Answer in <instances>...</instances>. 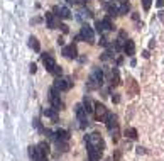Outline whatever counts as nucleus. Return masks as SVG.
<instances>
[{"label":"nucleus","instance_id":"obj_7","mask_svg":"<svg viewBox=\"0 0 164 161\" xmlns=\"http://www.w3.org/2000/svg\"><path fill=\"white\" fill-rule=\"evenodd\" d=\"M107 115H108V110H107V107L103 105V103L97 102L95 103V119H97V121H105Z\"/></svg>","mask_w":164,"mask_h":161},{"label":"nucleus","instance_id":"obj_30","mask_svg":"<svg viewBox=\"0 0 164 161\" xmlns=\"http://www.w3.org/2000/svg\"><path fill=\"white\" fill-rule=\"evenodd\" d=\"M29 70H31V73H36V71H37V66H36V65H34V63H32V65L29 66Z\"/></svg>","mask_w":164,"mask_h":161},{"label":"nucleus","instance_id":"obj_8","mask_svg":"<svg viewBox=\"0 0 164 161\" xmlns=\"http://www.w3.org/2000/svg\"><path fill=\"white\" fill-rule=\"evenodd\" d=\"M71 85H73V81L69 80V78H56V81H54V87L58 88L59 92H66V90H69L71 88Z\"/></svg>","mask_w":164,"mask_h":161},{"label":"nucleus","instance_id":"obj_20","mask_svg":"<svg viewBox=\"0 0 164 161\" xmlns=\"http://www.w3.org/2000/svg\"><path fill=\"white\" fill-rule=\"evenodd\" d=\"M129 10H130V4H129L127 0H124L120 4V7H118V15H125Z\"/></svg>","mask_w":164,"mask_h":161},{"label":"nucleus","instance_id":"obj_35","mask_svg":"<svg viewBox=\"0 0 164 161\" xmlns=\"http://www.w3.org/2000/svg\"><path fill=\"white\" fill-rule=\"evenodd\" d=\"M66 2H68V4H76L78 0H66Z\"/></svg>","mask_w":164,"mask_h":161},{"label":"nucleus","instance_id":"obj_26","mask_svg":"<svg viewBox=\"0 0 164 161\" xmlns=\"http://www.w3.org/2000/svg\"><path fill=\"white\" fill-rule=\"evenodd\" d=\"M56 144H58V148H59L61 151H68V149H69L66 141H56Z\"/></svg>","mask_w":164,"mask_h":161},{"label":"nucleus","instance_id":"obj_33","mask_svg":"<svg viewBox=\"0 0 164 161\" xmlns=\"http://www.w3.org/2000/svg\"><path fill=\"white\" fill-rule=\"evenodd\" d=\"M58 44H59V46H63V44H64V41H63V37H59V39H58Z\"/></svg>","mask_w":164,"mask_h":161},{"label":"nucleus","instance_id":"obj_14","mask_svg":"<svg viewBox=\"0 0 164 161\" xmlns=\"http://www.w3.org/2000/svg\"><path fill=\"white\" fill-rule=\"evenodd\" d=\"M86 148H88V158H90V161H100L102 151L97 149V148H91V146H86Z\"/></svg>","mask_w":164,"mask_h":161},{"label":"nucleus","instance_id":"obj_32","mask_svg":"<svg viewBox=\"0 0 164 161\" xmlns=\"http://www.w3.org/2000/svg\"><path fill=\"white\" fill-rule=\"evenodd\" d=\"M113 102H115V103H118V102H120V97H118V95H115V97H113Z\"/></svg>","mask_w":164,"mask_h":161},{"label":"nucleus","instance_id":"obj_13","mask_svg":"<svg viewBox=\"0 0 164 161\" xmlns=\"http://www.w3.org/2000/svg\"><path fill=\"white\" fill-rule=\"evenodd\" d=\"M108 81H110L112 87H117V85L120 83V77H118V70H117V68L108 71Z\"/></svg>","mask_w":164,"mask_h":161},{"label":"nucleus","instance_id":"obj_25","mask_svg":"<svg viewBox=\"0 0 164 161\" xmlns=\"http://www.w3.org/2000/svg\"><path fill=\"white\" fill-rule=\"evenodd\" d=\"M95 27H97V31H98L100 34L105 32V26H103V21H95Z\"/></svg>","mask_w":164,"mask_h":161},{"label":"nucleus","instance_id":"obj_6","mask_svg":"<svg viewBox=\"0 0 164 161\" xmlns=\"http://www.w3.org/2000/svg\"><path fill=\"white\" fill-rule=\"evenodd\" d=\"M41 58H42V65H44V68H46L49 73H53V71H54V68L58 66V65H56L54 56H53V54H46V53H44Z\"/></svg>","mask_w":164,"mask_h":161},{"label":"nucleus","instance_id":"obj_5","mask_svg":"<svg viewBox=\"0 0 164 161\" xmlns=\"http://www.w3.org/2000/svg\"><path fill=\"white\" fill-rule=\"evenodd\" d=\"M49 100H51V103H53V107L54 109H61V105H63V102H61V99H59V90L56 87H51L49 88Z\"/></svg>","mask_w":164,"mask_h":161},{"label":"nucleus","instance_id":"obj_22","mask_svg":"<svg viewBox=\"0 0 164 161\" xmlns=\"http://www.w3.org/2000/svg\"><path fill=\"white\" fill-rule=\"evenodd\" d=\"M107 10H108V15H118V7L115 4H107L105 5Z\"/></svg>","mask_w":164,"mask_h":161},{"label":"nucleus","instance_id":"obj_17","mask_svg":"<svg viewBox=\"0 0 164 161\" xmlns=\"http://www.w3.org/2000/svg\"><path fill=\"white\" fill-rule=\"evenodd\" d=\"M42 114L46 115V117H49L53 122H56L59 119V115H58V109H54V107H51V109H44L42 110Z\"/></svg>","mask_w":164,"mask_h":161},{"label":"nucleus","instance_id":"obj_12","mask_svg":"<svg viewBox=\"0 0 164 161\" xmlns=\"http://www.w3.org/2000/svg\"><path fill=\"white\" fill-rule=\"evenodd\" d=\"M139 90H140V88H139L137 81H135L134 78H129V80H127V92H129V95H130V97L137 95Z\"/></svg>","mask_w":164,"mask_h":161},{"label":"nucleus","instance_id":"obj_9","mask_svg":"<svg viewBox=\"0 0 164 161\" xmlns=\"http://www.w3.org/2000/svg\"><path fill=\"white\" fill-rule=\"evenodd\" d=\"M63 54L69 59H75L78 58V49H76V43H71L69 46H64L63 48Z\"/></svg>","mask_w":164,"mask_h":161},{"label":"nucleus","instance_id":"obj_16","mask_svg":"<svg viewBox=\"0 0 164 161\" xmlns=\"http://www.w3.org/2000/svg\"><path fill=\"white\" fill-rule=\"evenodd\" d=\"M124 53L127 56H130V58H134V54H135V44H134V41L127 39V43H125V46H124Z\"/></svg>","mask_w":164,"mask_h":161},{"label":"nucleus","instance_id":"obj_24","mask_svg":"<svg viewBox=\"0 0 164 161\" xmlns=\"http://www.w3.org/2000/svg\"><path fill=\"white\" fill-rule=\"evenodd\" d=\"M103 26H105V32H107V31H113V29H115L113 24H112V21H110V17L103 19Z\"/></svg>","mask_w":164,"mask_h":161},{"label":"nucleus","instance_id":"obj_29","mask_svg":"<svg viewBox=\"0 0 164 161\" xmlns=\"http://www.w3.org/2000/svg\"><path fill=\"white\" fill-rule=\"evenodd\" d=\"M59 27H61V31H63V32H64V34H66V32H68V31H69L66 24H59Z\"/></svg>","mask_w":164,"mask_h":161},{"label":"nucleus","instance_id":"obj_19","mask_svg":"<svg viewBox=\"0 0 164 161\" xmlns=\"http://www.w3.org/2000/svg\"><path fill=\"white\" fill-rule=\"evenodd\" d=\"M54 136H56V141H68L69 139V132L64 131V129H56Z\"/></svg>","mask_w":164,"mask_h":161},{"label":"nucleus","instance_id":"obj_2","mask_svg":"<svg viewBox=\"0 0 164 161\" xmlns=\"http://www.w3.org/2000/svg\"><path fill=\"white\" fill-rule=\"evenodd\" d=\"M103 85V71L100 68H95L93 73L88 78V90H93V88H100Z\"/></svg>","mask_w":164,"mask_h":161},{"label":"nucleus","instance_id":"obj_23","mask_svg":"<svg viewBox=\"0 0 164 161\" xmlns=\"http://www.w3.org/2000/svg\"><path fill=\"white\" fill-rule=\"evenodd\" d=\"M29 46L34 49V51H39V49H41V46H39V41H37L34 36H31V37H29Z\"/></svg>","mask_w":164,"mask_h":161},{"label":"nucleus","instance_id":"obj_11","mask_svg":"<svg viewBox=\"0 0 164 161\" xmlns=\"http://www.w3.org/2000/svg\"><path fill=\"white\" fill-rule=\"evenodd\" d=\"M37 153H39V161H48V153H49L48 143H41L37 146Z\"/></svg>","mask_w":164,"mask_h":161},{"label":"nucleus","instance_id":"obj_15","mask_svg":"<svg viewBox=\"0 0 164 161\" xmlns=\"http://www.w3.org/2000/svg\"><path fill=\"white\" fill-rule=\"evenodd\" d=\"M46 21H48L49 29H58L59 27V22L54 19V14H53V12H46Z\"/></svg>","mask_w":164,"mask_h":161},{"label":"nucleus","instance_id":"obj_10","mask_svg":"<svg viewBox=\"0 0 164 161\" xmlns=\"http://www.w3.org/2000/svg\"><path fill=\"white\" fill-rule=\"evenodd\" d=\"M81 37H83V41H88V43H93V37H95V34H93V29H91L88 24H85L83 27H81Z\"/></svg>","mask_w":164,"mask_h":161},{"label":"nucleus","instance_id":"obj_28","mask_svg":"<svg viewBox=\"0 0 164 161\" xmlns=\"http://www.w3.org/2000/svg\"><path fill=\"white\" fill-rule=\"evenodd\" d=\"M53 75L59 77V75H61V68H59V66H56V68H54V71H53Z\"/></svg>","mask_w":164,"mask_h":161},{"label":"nucleus","instance_id":"obj_34","mask_svg":"<svg viewBox=\"0 0 164 161\" xmlns=\"http://www.w3.org/2000/svg\"><path fill=\"white\" fill-rule=\"evenodd\" d=\"M157 5H159V7H162V5H164V0H157Z\"/></svg>","mask_w":164,"mask_h":161},{"label":"nucleus","instance_id":"obj_18","mask_svg":"<svg viewBox=\"0 0 164 161\" xmlns=\"http://www.w3.org/2000/svg\"><path fill=\"white\" fill-rule=\"evenodd\" d=\"M54 12L61 19H69V17H71V10H69L68 7H63V5H61V7H54Z\"/></svg>","mask_w":164,"mask_h":161},{"label":"nucleus","instance_id":"obj_21","mask_svg":"<svg viewBox=\"0 0 164 161\" xmlns=\"http://www.w3.org/2000/svg\"><path fill=\"white\" fill-rule=\"evenodd\" d=\"M125 136H127L129 139H137V137H139V134H137V129H134V127H129V129H125Z\"/></svg>","mask_w":164,"mask_h":161},{"label":"nucleus","instance_id":"obj_27","mask_svg":"<svg viewBox=\"0 0 164 161\" xmlns=\"http://www.w3.org/2000/svg\"><path fill=\"white\" fill-rule=\"evenodd\" d=\"M151 4H152V0H142V7H144V10H149V9H151Z\"/></svg>","mask_w":164,"mask_h":161},{"label":"nucleus","instance_id":"obj_1","mask_svg":"<svg viewBox=\"0 0 164 161\" xmlns=\"http://www.w3.org/2000/svg\"><path fill=\"white\" fill-rule=\"evenodd\" d=\"M105 122H107V129H108V132L112 134V139L117 141L118 139V122H117V115L112 114V112H108Z\"/></svg>","mask_w":164,"mask_h":161},{"label":"nucleus","instance_id":"obj_31","mask_svg":"<svg viewBox=\"0 0 164 161\" xmlns=\"http://www.w3.org/2000/svg\"><path fill=\"white\" fill-rule=\"evenodd\" d=\"M137 153H139V154H144V153H146V149H144V148H140V146H139V148H137Z\"/></svg>","mask_w":164,"mask_h":161},{"label":"nucleus","instance_id":"obj_4","mask_svg":"<svg viewBox=\"0 0 164 161\" xmlns=\"http://www.w3.org/2000/svg\"><path fill=\"white\" fill-rule=\"evenodd\" d=\"M76 115H78V121H80V127L85 129L88 125V112L83 103H78L76 105Z\"/></svg>","mask_w":164,"mask_h":161},{"label":"nucleus","instance_id":"obj_3","mask_svg":"<svg viewBox=\"0 0 164 161\" xmlns=\"http://www.w3.org/2000/svg\"><path fill=\"white\" fill-rule=\"evenodd\" d=\"M85 141H86V146L97 148V149H100V151L105 149V143H103L102 136H100L98 132H93V134H90L88 137H85Z\"/></svg>","mask_w":164,"mask_h":161}]
</instances>
